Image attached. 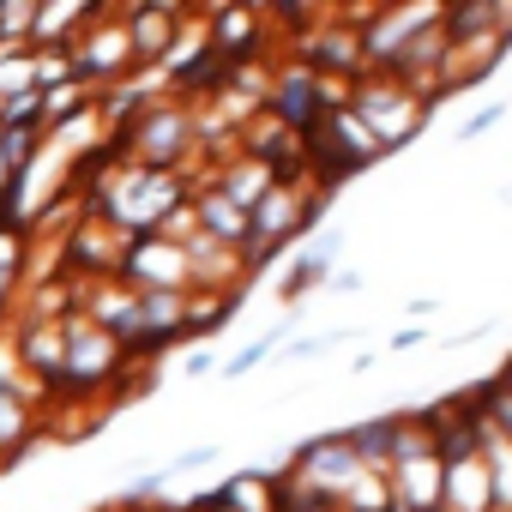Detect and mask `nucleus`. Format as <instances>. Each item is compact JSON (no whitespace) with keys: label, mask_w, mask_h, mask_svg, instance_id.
<instances>
[{"label":"nucleus","mask_w":512,"mask_h":512,"mask_svg":"<svg viewBox=\"0 0 512 512\" xmlns=\"http://www.w3.org/2000/svg\"><path fill=\"white\" fill-rule=\"evenodd\" d=\"M344 109L374 133V145L380 151H398L410 133H422L428 127V115H434V103H422L416 91H404L398 79H386V73H362L356 85H350V97H344Z\"/></svg>","instance_id":"1"},{"label":"nucleus","mask_w":512,"mask_h":512,"mask_svg":"<svg viewBox=\"0 0 512 512\" xmlns=\"http://www.w3.org/2000/svg\"><path fill=\"white\" fill-rule=\"evenodd\" d=\"M121 145H127V157H133L139 169L187 175V163H193V109H187V103L157 97V103L133 121V133H127Z\"/></svg>","instance_id":"2"},{"label":"nucleus","mask_w":512,"mask_h":512,"mask_svg":"<svg viewBox=\"0 0 512 512\" xmlns=\"http://www.w3.org/2000/svg\"><path fill=\"white\" fill-rule=\"evenodd\" d=\"M115 278H121L127 290H187L181 241H169V235H127V241H121Z\"/></svg>","instance_id":"3"},{"label":"nucleus","mask_w":512,"mask_h":512,"mask_svg":"<svg viewBox=\"0 0 512 512\" xmlns=\"http://www.w3.org/2000/svg\"><path fill=\"white\" fill-rule=\"evenodd\" d=\"M199 31H205L211 55L235 67V61H260V55H266V31H272V19H266V13H253V7H223V13H211Z\"/></svg>","instance_id":"4"},{"label":"nucleus","mask_w":512,"mask_h":512,"mask_svg":"<svg viewBox=\"0 0 512 512\" xmlns=\"http://www.w3.org/2000/svg\"><path fill=\"white\" fill-rule=\"evenodd\" d=\"M181 25H187V13H175V7H127L121 13V31H127L133 73H157V61L169 55V43H175Z\"/></svg>","instance_id":"5"},{"label":"nucleus","mask_w":512,"mask_h":512,"mask_svg":"<svg viewBox=\"0 0 512 512\" xmlns=\"http://www.w3.org/2000/svg\"><path fill=\"white\" fill-rule=\"evenodd\" d=\"M241 302H247V290H187V302H181V338H205V332L229 326Z\"/></svg>","instance_id":"6"},{"label":"nucleus","mask_w":512,"mask_h":512,"mask_svg":"<svg viewBox=\"0 0 512 512\" xmlns=\"http://www.w3.org/2000/svg\"><path fill=\"white\" fill-rule=\"evenodd\" d=\"M326 278H332V266H326V260H314V253L302 247V253H296V266H290V278L278 284V302H284V308H296V302H302L314 284H326Z\"/></svg>","instance_id":"7"},{"label":"nucleus","mask_w":512,"mask_h":512,"mask_svg":"<svg viewBox=\"0 0 512 512\" xmlns=\"http://www.w3.org/2000/svg\"><path fill=\"white\" fill-rule=\"evenodd\" d=\"M278 350H284V332H266V338H253L247 350H235V356L223 362V380H247L253 368H260V362H272Z\"/></svg>","instance_id":"8"},{"label":"nucleus","mask_w":512,"mask_h":512,"mask_svg":"<svg viewBox=\"0 0 512 512\" xmlns=\"http://www.w3.org/2000/svg\"><path fill=\"white\" fill-rule=\"evenodd\" d=\"M31 19H37V0H0V43L25 49L31 43Z\"/></svg>","instance_id":"9"},{"label":"nucleus","mask_w":512,"mask_h":512,"mask_svg":"<svg viewBox=\"0 0 512 512\" xmlns=\"http://www.w3.org/2000/svg\"><path fill=\"white\" fill-rule=\"evenodd\" d=\"M0 127H37V133H43V91H13V97H0Z\"/></svg>","instance_id":"10"},{"label":"nucleus","mask_w":512,"mask_h":512,"mask_svg":"<svg viewBox=\"0 0 512 512\" xmlns=\"http://www.w3.org/2000/svg\"><path fill=\"white\" fill-rule=\"evenodd\" d=\"M217 464V446H193V452H175V464L163 470V482H175V476H193V470H211Z\"/></svg>","instance_id":"11"},{"label":"nucleus","mask_w":512,"mask_h":512,"mask_svg":"<svg viewBox=\"0 0 512 512\" xmlns=\"http://www.w3.org/2000/svg\"><path fill=\"white\" fill-rule=\"evenodd\" d=\"M344 241H350L344 229H320V235L308 241V253H314V260H326V266L338 272V260H344Z\"/></svg>","instance_id":"12"},{"label":"nucleus","mask_w":512,"mask_h":512,"mask_svg":"<svg viewBox=\"0 0 512 512\" xmlns=\"http://www.w3.org/2000/svg\"><path fill=\"white\" fill-rule=\"evenodd\" d=\"M500 121H506V103H494V109H482V115H470V121L458 127V139H482V133H488V127H500Z\"/></svg>","instance_id":"13"},{"label":"nucleus","mask_w":512,"mask_h":512,"mask_svg":"<svg viewBox=\"0 0 512 512\" xmlns=\"http://www.w3.org/2000/svg\"><path fill=\"white\" fill-rule=\"evenodd\" d=\"M211 368H217V350H187V362H181V374H187V380H205Z\"/></svg>","instance_id":"14"},{"label":"nucleus","mask_w":512,"mask_h":512,"mask_svg":"<svg viewBox=\"0 0 512 512\" xmlns=\"http://www.w3.org/2000/svg\"><path fill=\"white\" fill-rule=\"evenodd\" d=\"M422 338H428L422 326H404V332H392V338H386V350H398V356H404V350H416Z\"/></svg>","instance_id":"15"},{"label":"nucleus","mask_w":512,"mask_h":512,"mask_svg":"<svg viewBox=\"0 0 512 512\" xmlns=\"http://www.w3.org/2000/svg\"><path fill=\"white\" fill-rule=\"evenodd\" d=\"M326 284H332V296H356V290H362V278H356V272H332Z\"/></svg>","instance_id":"16"},{"label":"nucleus","mask_w":512,"mask_h":512,"mask_svg":"<svg viewBox=\"0 0 512 512\" xmlns=\"http://www.w3.org/2000/svg\"><path fill=\"white\" fill-rule=\"evenodd\" d=\"M428 512H446V506H428Z\"/></svg>","instance_id":"17"},{"label":"nucleus","mask_w":512,"mask_h":512,"mask_svg":"<svg viewBox=\"0 0 512 512\" xmlns=\"http://www.w3.org/2000/svg\"><path fill=\"white\" fill-rule=\"evenodd\" d=\"M0 476H7V470H0Z\"/></svg>","instance_id":"18"}]
</instances>
